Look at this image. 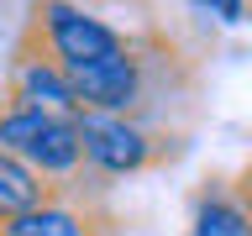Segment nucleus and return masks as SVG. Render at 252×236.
<instances>
[{"instance_id": "f257e3e1", "label": "nucleus", "mask_w": 252, "mask_h": 236, "mask_svg": "<svg viewBox=\"0 0 252 236\" xmlns=\"http://www.w3.org/2000/svg\"><path fill=\"white\" fill-rule=\"evenodd\" d=\"M0 147H11L16 157H27L32 168L68 184L84 168V142H79V116H47L32 105H0Z\"/></svg>"}, {"instance_id": "f03ea898", "label": "nucleus", "mask_w": 252, "mask_h": 236, "mask_svg": "<svg viewBox=\"0 0 252 236\" xmlns=\"http://www.w3.org/2000/svg\"><path fill=\"white\" fill-rule=\"evenodd\" d=\"M27 37L42 42L63 68H84V63L110 58V53H121V47L131 42L116 21H105L100 11H90L84 0H37Z\"/></svg>"}, {"instance_id": "7ed1b4c3", "label": "nucleus", "mask_w": 252, "mask_h": 236, "mask_svg": "<svg viewBox=\"0 0 252 236\" xmlns=\"http://www.w3.org/2000/svg\"><path fill=\"white\" fill-rule=\"evenodd\" d=\"M105 178L94 168H79V178L58 184L42 205L0 220V236H110V215L100 205Z\"/></svg>"}, {"instance_id": "20e7f679", "label": "nucleus", "mask_w": 252, "mask_h": 236, "mask_svg": "<svg viewBox=\"0 0 252 236\" xmlns=\"http://www.w3.org/2000/svg\"><path fill=\"white\" fill-rule=\"evenodd\" d=\"M153 53L137 42H126L121 53L110 58H94L84 68H68L74 79V94H79V110H110V116H137L147 110L153 100Z\"/></svg>"}, {"instance_id": "39448f33", "label": "nucleus", "mask_w": 252, "mask_h": 236, "mask_svg": "<svg viewBox=\"0 0 252 236\" xmlns=\"http://www.w3.org/2000/svg\"><path fill=\"white\" fill-rule=\"evenodd\" d=\"M79 142H84V168L100 178H131L163 163L168 142H158L137 116H110V110H79Z\"/></svg>"}, {"instance_id": "423d86ee", "label": "nucleus", "mask_w": 252, "mask_h": 236, "mask_svg": "<svg viewBox=\"0 0 252 236\" xmlns=\"http://www.w3.org/2000/svg\"><path fill=\"white\" fill-rule=\"evenodd\" d=\"M5 100L11 105H32V110H47V116H79V94H74V79L42 42L21 37L11 58V74H5Z\"/></svg>"}, {"instance_id": "0eeeda50", "label": "nucleus", "mask_w": 252, "mask_h": 236, "mask_svg": "<svg viewBox=\"0 0 252 236\" xmlns=\"http://www.w3.org/2000/svg\"><path fill=\"white\" fill-rule=\"evenodd\" d=\"M184 236H252V220H247V210L236 205L226 178H216V184H205L200 194H194V215H189Z\"/></svg>"}, {"instance_id": "6e6552de", "label": "nucleus", "mask_w": 252, "mask_h": 236, "mask_svg": "<svg viewBox=\"0 0 252 236\" xmlns=\"http://www.w3.org/2000/svg\"><path fill=\"white\" fill-rule=\"evenodd\" d=\"M53 189L58 184L42 178L27 157H16L11 147H0V220H11V215H21V210H32V205H42Z\"/></svg>"}, {"instance_id": "1a4fd4ad", "label": "nucleus", "mask_w": 252, "mask_h": 236, "mask_svg": "<svg viewBox=\"0 0 252 236\" xmlns=\"http://www.w3.org/2000/svg\"><path fill=\"white\" fill-rule=\"evenodd\" d=\"M194 11L216 16L220 27H236V21H247V0H189Z\"/></svg>"}, {"instance_id": "9d476101", "label": "nucleus", "mask_w": 252, "mask_h": 236, "mask_svg": "<svg viewBox=\"0 0 252 236\" xmlns=\"http://www.w3.org/2000/svg\"><path fill=\"white\" fill-rule=\"evenodd\" d=\"M226 184H231L236 205H242V210H247V220H252V163H247L242 173H236V178H226Z\"/></svg>"}, {"instance_id": "9b49d317", "label": "nucleus", "mask_w": 252, "mask_h": 236, "mask_svg": "<svg viewBox=\"0 0 252 236\" xmlns=\"http://www.w3.org/2000/svg\"><path fill=\"white\" fill-rule=\"evenodd\" d=\"M247 16H252V0H247Z\"/></svg>"}]
</instances>
